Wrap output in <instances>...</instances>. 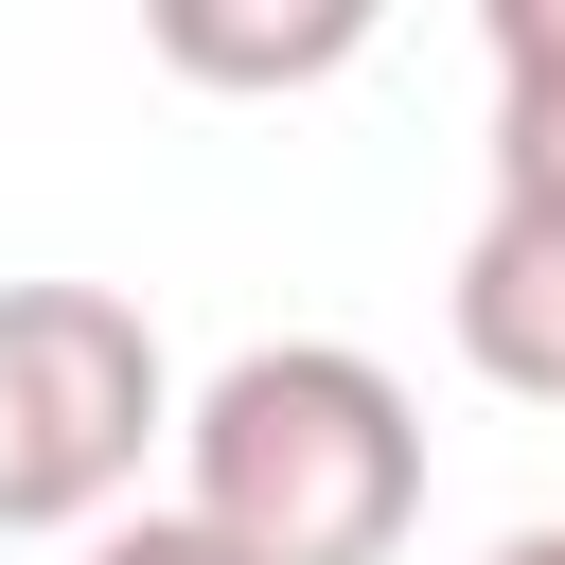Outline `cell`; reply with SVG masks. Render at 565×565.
Wrapping results in <instances>:
<instances>
[{
    "label": "cell",
    "mask_w": 565,
    "mask_h": 565,
    "mask_svg": "<svg viewBox=\"0 0 565 565\" xmlns=\"http://www.w3.org/2000/svg\"><path fill=\"white\" fill-rule=\"evenodd\" d=\"M494 565H565V512H547V530H512V547H494Z\"/></svg>",
    "instance_id": "cell-7"
},
{
    "label": "cell",
    "mask_w": 565,
    "mask_h": 565,
    "mask_svg": "<svg viewBox=\"0 0 565 565\" xmlns=\"http://www.w3.org/2000/svg\"><path fill=\"white\" fill-rule=\"evenodd\" d=\"M441 318H459V371H477V388L565 406V212H477Z\"/></svg>",
    "instance_id": "cell-3"
},
{
    "label": "cell",
    "mask_w": 565,
    "mask_h": 565,
    "mask_svg": "<svg viewBox=\"0 0 565 565\" xmlns=\"http://www.w3.org/2000/svg\"><path fill=\"white\" fill-rule=\"evenodd\" d=\"M424 512V406L353 335H247L177 406V530L230 565H388Z\"/></svg>",
    "instance_id": "cell-1"
},
{
    "label": "cell",
    "mask_w": 565,
    "mask_h": 565,
    "mask_svg": "<svg viewBox=\"0 0 565 565\" xmlns=\"http://www.w3.org/2000/svg\"><path fill=\"white\" fill-rule=\"evenodd\" d=\"M88 565H230V547H212V530H177V512H106V530H88Z\"/></svg>",
    "instance_id": "cell-6"
},
{
    "label": "cell",
    "mask_w": 565,
    "mask_h": 565,
    "mask_svg": "<svg viewBox=\"0 0 565 565\" xmlns=\"http://www.w3.org/2000/svg\"><path fill=\"white\" fill-rule=\"evenodd\" d=\"M177 441V371L124 282H0V530H106Z\"/></svg>",
    "instance_id": "cell-2"
},
{
    "label": "cell",
    "mask_w": 565,
    "mask_h": 565,
    "mask_svg": "<svg viewBox=\"0 0 565 565\" xmlns=\"http://www.w3.org/2000/svg\"><path fill=\"white\" fill-rule=\"evenodd\" d=\"M494 212H565V0H494Z\"/></svg>",
    "instance_id": "cell-4"
},
{
    "label": "cell",
    "mask_w": 565,
    "mask_h": 565,
    "mask_svg": "<svg viewBox=\"0 0 565 565\" xmlns=\"http://www.w3.org/2000/svg\"><path fill=\"white\" fill-rule=\"evenodd\" d=\"M371 18L353 0H318V18H212V0H159V71H194V88H300V71H335Z\"/></svg>",
    "instance_id": "cell-5"
}]
</instances>
